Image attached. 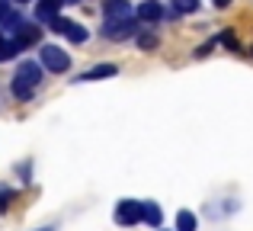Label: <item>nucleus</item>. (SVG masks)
Listing matches in <instances>:
<instances>
[{
	"instance_id": "f257e3e1",
	"label": "nucleus",
	"mask_w": 253,
	"mask_h": 231,
	"mask_svg": "<svg viewBox=\"0 0 253 231\" xmlns=\"http://www.w3.org/2000/svg\"><path fill=\"white\" fill-rule=\"evenodd\" d=\"M39 81H42V68H39L36 61H23L16 71V77H13V93H16V100H29L32 90L39 87Z\"/></svg>"
},
{
	"instance_id": "f03ea898",
	"label": "nucleus",
	"mask_w": 253,
	"mask_h": 231,
	"mask_svg": "<svg viewBox=\"0 0 253 231\" xmlns=\"http://www.w3.org/2000/svg\"><path fill=\"white\" fill-rule=\"evenodd\" d=\"M144 219V202H135V199H122L116 206V222L119 225H135V222Z\"/></svg>"
},
{
	"instance_id": "7ed1b4c3",
	"label": "nucleus",
	"mask_w": 253,
	"mask_h": 231,
	"mask_svg": "<svg viewBox=\"0 0 253 231\" xmlns=\"http://www.w3.org/2000/svg\"><path fill=\"white\" fill-rule=\"evenodd\" d=\"M138 32V19H106V26H103V36L106 39H128V36H135Z\"/></svg>"
},
{
	"instance_id": "20e7f679",
	"label": "nucleus",
	"mask_w": 253,
	"mask_h": 231,
	"mask_svg": "<svg viewBox=\"0 0 253 231\" xmlns=\"http://www.w3.org/2000/svg\"><path fill=\"white\" fill-rule=\"evenodd\" d=\"M42 64H45L48 71H58V74H61V71L71 68V58L64 55L58 45H45V48H42Z\"/></svg>"
},
{
	"instance_id": "39448f33",
	"label": "nucleus",
	"mask_w": 253,
	"mask_h": 231,
	"mask_svg": "<svg viewBox=\"0 0 253 231\" xmlns=\"http://www.w3.org/2000/svg\"><path fill=\"white\" fill-rule=\"evenodd\" d=\"M106 19H131L128 0H106Z\"/></svg>"
},
{
	"instance_id": "423d86ee",
	"label": "nucleus",
	"mask_w": 253,
	"mask_h": 231,
	"mask_svg": "<svg viewBox=\"0 0 253 231\" xmlns=\"http://www.w3.org/2000/svg\"><path fill=\"white\" fill-rule=\"evenodd\" d=\"M61 3H64V0H39L36 16L45 19V23H55V19H58V10H61Z\"/></svg>"
},
{
	"instance_id": "0eeeda50",
	"label": "nucleus",
	"mask_w": 253,
	"mask_h": 231,
	"mask_svg": "<svg viewBox=\"0 0 253 231\" xmlns=\"http://www.w3.org/2000/svg\"><path fill=\"white\" fill-rule=\"evenodd\" d=\"M164 16L161 3H154V0H144L141 6H138V19H144V23H157V19Z\"/></svg>"
},
{
	"instance_id": "6e6552de",
	"label": "nucleus",
	"mask_w": 253,
	"mask_h": 231,
	"mask_svg": "<svg viewBox=\"0 0 253 231\" xmlns=\"http://www.w3.org/2000/svg\"><path fill=\"white\" fill-rule=\"evenodd\" d=\"M39 42V26H23L16 36V45L19 48H26V45H36Z\"/></svg>"
},
{
	"instance_id": "1a4fd4ad",
	"label": "nucleus",
	"mask_w": 253,
	"mask_h": 231,
	"mask_svg": "<svg viewBox=\"0 0 253 231\" xmlns=\"http://www.w3.org/2000/svg\"><path fill=\"white\" fill-rule=\"evenodd\" d=\"M112 74H116V64H99V68L86 71L81 81H103V77H112Z\"/></svg>"
},
{
	"instance_id": "9d476101",
	"label": "nucleus",
	"mask_w": 253,
	"mask_h": 231,
	"mask_svg": "<svg viewBox=\"0 0 253 231\" xmlns=\"http://www.w3.org/2000/svg\"><path fill=\"white\" fill-rule=\"evenodd\" d=\"M161 219H164V212L157 206H151V202H144V222H148L151 228H161Z\"/></svg>"
},
{
	"instance_id": "9b49d317",
	"label": "nucleus",
	"mask_w": 253,
	"mask_h": 231,
	"mask_svg": "<svg viewBox=\"0 0 253 231\" xmlns=\"http://www.w3.org/2000/svg\"><path fill=\"white\" fill-rule=\"evenodd\" d=\"M176 231H196V215L183 209V212L176 215Z\"/></svg>"
},
{
	"instance_id": "f8f14e48",
	"label": "nucleus",
	"mask_w": 253,
	"mask_h": 231,
	"mask_svg": "<svg viewBox=\"0 0 253 231\" xmlns=\"http://www.w3.org/2000/svg\"><path fill=\"white\" fill-rule=\"evenodd\" d=\"M64 36H68L71 42H77V45H81V42H86V29H84V26H77V23H71V29L64 32Z\"/></svg>"
},
{
	"instance_id": "ddd939ff",
	"label": "nucleus",
	"mask_w": 253,
	"mask_h": 231,
	"mask_svg": "<svg viewBox=\"0 0 253 231\" xmlns=\"http://www.w3.org/2000/svg\"><path fill=\"white\" fill-rule=\"evenodd\" d=\"M16 51H19V45H16V42H3V45H0V61H10Z\"/></svg>"
},
{
	"instance_id": "4468645a",
	"label": "nucleus",
	"mask_w": 253,
	"mask_h": 231,
	"mask_svg": "<svg viewBox=\"0 0 253 231\" xmlns=\"http://www.w3.org/2000/svg\"><path fill=\"white\" fill-rule=\"evenodd\" d=\"M0 23H19V19L13 16V10H10V3H6V0H0Z\"/></svg>"
},
{
	"instance_id": "2eb2a0df",
	"label": "nucleus",
	"mask_w": 253,
	"mask_h": 231,
	"mask_svg": "<svg viewBox=\"0 0 253 231\" xmlns=\"http://www.w3.org/2000/svg\"><path fill=\"white\" fill-rule=\"evenodd\" d=\"M176 3V10H183V13H196L199 10V0H173Z\"/></svg>"
},
{
	"instance_id": "dca6fc26",
	"label": "nucleus",
	"mask_w": 253,
	"mask_h": 231,
	"mask_svg": "<svg viewBox=\"0 0 253 231\" xmlns=\"http://www.w3.org/2000/svg\"><path fill=\"white\" fill-rule=\"evenodd\" d=\"M51 29H55V32H68L71 29V19H61V16H58L55 23H51Z\"/></svg>"
},
{
	"instance_id": "f3484780",
	"label": "nucleus",
	"mask_w": 253,
	"mask_h": 231,
	"mask_svg": "<svg viewBox=\"0 0 253 231\" xmlns=\"http://www.w3.org/2000/svg\"><path fill=\"white\" fill-rule=\"evenodd\" d=\"M10 199H13V193L0 186V212H6V202H10Z\"/></svg>"
},
{
	"instance_id": "a211bd4d",
	"label": "nucleus",
	"mask_w": 253,
	"mask_h": 231,
	"mask_svg": "<svg viewBox=\"0 0 253 231\" xmlns=\"http://www.w3.org/2000/svg\"><path fill=\"white\" fill-rule=\"evenodd\" d=\"M138 45H141V48H154V45H157V36H141V39H138Z\"/></svg>"
},
{
	"instance_id": "6ab92c4d",
	"label": "nucleus",
	"mask_w": 253,
	"mask_h": 231,
	"mask_svg": "<svg viewBox=\"0 0 253 231\" xmlns=\"http://www.w3.org/2000/svg\"><path fill=\"white\" fill-rule=\"evenodd\" d=\"M221 42L228 45V48H237V36H234V32H224V36H221Z\"/></svg>"
},
{
	"instance_id": "aec40b11",
	"label": "nucleus",
	"mask_w": 253,
	"mask_h": 231,
	"mask_svg": "<svg viewBox=\"0 0 253 231\" xmlns=\"http://www.w3.org/2000/svg\"><path fill=\"white\" fill-rule=\"evenodd\" d=\"M215 3H218V6H228V3H231V0H215Z\"/></svg>"
},
{
	"instance_id": "412c9836",
	"label": "nucleus",
	"mask_w": 253,
	"mask_h": 231,
	"mask_svg": "<svg viewBox=\"0 0 253 231\" xmlns=\"http://www.w3.org/2000/svg\"><path fill=\"white\" fill-rule=\"evenodd\" d=\"M0 45H3V36H0Z\"/></svg>"
}]
</instances>
